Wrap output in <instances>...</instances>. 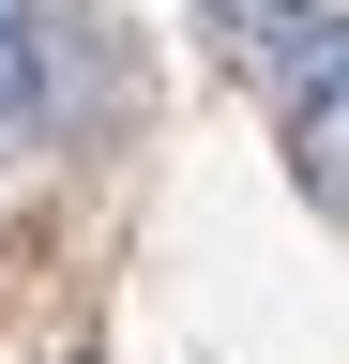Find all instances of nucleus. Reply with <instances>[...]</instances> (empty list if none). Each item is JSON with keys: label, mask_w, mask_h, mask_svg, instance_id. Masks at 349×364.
<instances>
[{"label": "nucleus", "mask_w": 349, "mask_h": 364, "mask_svg": "<svg viewBox=\"0 0 349 364\" xmlns=\"http://www.w3.org/2000/svg\"><path fill=\"white\" fill-rule=\"evenodd\" d=\"M289 76V182L319 213H349V16H304L289 46H258Z\"/></svg>", "instance_id": "obj_1"}, {"label": "nucleus", "mask_w": 349, "mask_h": 364, "mask_svg": "<svg viewBox=\"0 0 349 364\" xmlns=\"http://www.w3.org/2000/svg\"><path fill=\"white\" fill-rule=\"evenodd\" d=\"M61 136V16L46 0H0V152H46Z\"/></svg>", "instance_id": "obj_2"}, {"label": "nucleus", "mask_w": 349, "mask_h": 364, "mask_svg": "<svg viewBox=\"0 0 349 364\" xmlns=\"http://www.w3.org/2000/svg\"><path fill=\"white\" fill-rule=\"evenodd\" d=\"M198 16H213V31H228V46H289L304 16H334V0H198Z\"/></svg>", "instance_id": "obj_3"}]
</instances>
